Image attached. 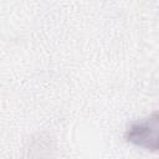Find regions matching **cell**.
Returning a JSON list of instances; mask_svg holds the SVG:
<instances>
[{
	"label": "cell",
	"instance_id": "1",
	"mask_svg": "<svg viewBox=\"0 0 159 159\" xmlns=\"http://www.w3.org/2000/svg\"><path fill=\"white\" fill-rule=\"evenodd\" d=\"M125 139L145 150L159 152V112L130 123L125 130Z\"/></svg>",
	"mask_w": 159,
	"mask_h": 159
}]
</instances>
